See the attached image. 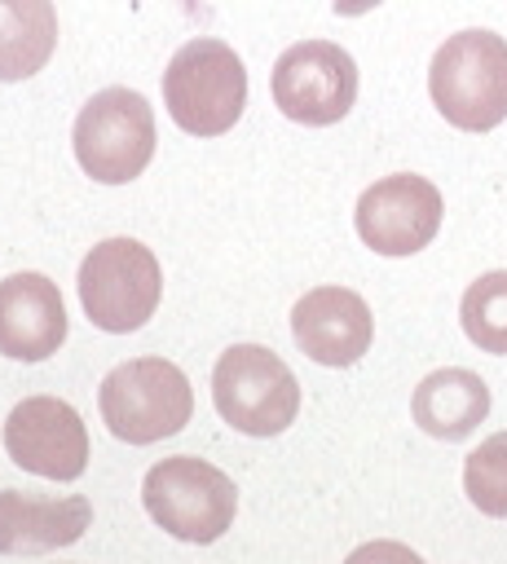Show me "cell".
I'll use <instances>...</instances> for the list:
<instances>
[{
  "label": "cell",
  "instance_id": "ba28073f",
  "mask_svg": "<svg viewBox=\"0 0 507 564\" xmlns=\"http://www.w3.org/2000/svg\"><path fill=\"white\" fill-rule=\"evenodd\" d=\"M357 101V62L331 40H300L273 62V106L304 123H339Z\"/></svg>",
  "mask_w": 507,
  "mask_h": 564
},
{
  "label": "cell",
  "instance_id": "5bb4252c",
  "mask_svg": "<svg viewBox=\"0 0 507 564\" xmlns=\"http://www.w3.org/2000/svg\"><path fill=\"white\" fill-rule=\"evenodd\" d=\"M410 414H414V423L428 436H436V441H463L489 414V383L476 370H463V366L432 370L414 388Z\"/></svg>",
  "mask_w": 507,
  "mask_h": 564
},
{
  "label": "cell",
  "instance_id": "52a82bcc",
  "mask_svg": "<svg viewBox=\"0 0 507 564\" xmlns=\"http://www.w3.org/2000/svg\"><path fill=\"white\" fill-rule=\"evenodd\" d=\"M75 159L101 185H128L154 159V110L132 88H101L75 115Z\"/></svg>",
  "mask_w": 507,
  "mask_h": 564
},
{
  "label": "cell",
  "instance_id": "2e32d148",
  "mask_svg": "<svg viewBox=\"0 0 507 564\" xmlns=\"http://www.w3.org/2000/svg\"><path fill=\"white\" fill-rule=\"evenodd\" d=\"M459 322H463V335H467L481 352L507 357V269L481 273V278L463 291Z\"/></svg>",
  "mask_w": 507,
  "mask_h": 564
},
{
  "label": "cell",
  "instance_id": "5b68a950",
  "mask_svg": "<svg viewBox=\"0 0 507 564\" xmlns=\"http://www.w3.org/2000/svg\"><path fill=\"white\" fill-rule=\"evenodd\" d=\"M212 401L234 432L278 436L300 414V383L273 348L234 344L212 370Z\"/></svg>",
  "mask_w": 507,
  "mask_h": 564
},
{
  "label": "cell",
  "instance_id": "7a4b0ae2",
  "mask_svg": "<svg viewBox=\"0 0 507 564\" xmlns=\"http://www.w3.org/2000/svg\"><path fill=\"white\" fill-rule=\"evenodd\" d=\"M163 106L190 137H220L247 106V66L225 40H190L163 70Z\"/></svg>",
  "mask_w": 507,
  "mask_h": 564
},
{
  "label": "cell",
  "instance_id": "9c48e42d",
  "mask_svg": "<svg viewBox=\"0 0 507 564\" xmlns=\"http://www.w3.org/2000/svg\"><path fill=\"white\" fill-rule=\"evenodd\" d=\"M441 189L428 176L397 172L362 189L357 198V238L379 256H414L441 229Z\"/></svg>",
  "mask_w": 507,
  "mask_h": 564
},
{
  "label": "cell",
  "instance_id": "8992f818",
  "mask_svg": "<svg viewBox=\"0 0 507 564\" xmlns=\"http://www.w3.org/2000/svg\"><path fill=\"white\" fill-rule=\"evenodd\" d=\"M163 295L159 260L137 238H106L79 264V304L97 330H141Z\"/></svg>",
  "mask_w": 507,
  "mask_h": 564
},
{
  "label": "cell",
  "instance_id": "30bf717a",
  "mask_svg": "<svg viewBox=\"0 0 507 564\" xmlns=\"http://www.w3.org/2000/svg\"><path fill=\"white\" fill-rule=\"evenodd\" d=\"M4 449L22 471L44 480H79L88 467V427L57 397H26L4 419Z\"/></svg>",
  "mask_w": 507,
  "mask_h": 564
},
{
  "label": "cell",
  "instance_id": "d6986e66",
  "mask_svg": "<svg viewBox=\"0 0 507 564\" xmlns=\"http://www.w3.org/2000/svg\"><path fill=\"white\" fill-rule=\"evenodd\" d=\"M375 4H384V0H331V9H335L339 18H362V13H370Z\"/></svg>",
  "mask_w": 507,
  "mask_h": 564
},
{
  "label": "cell",
  "instance_id": "6da1fadb",
  "mask_svg": "<svg viewBox=\"0 0 507 564\" xmlns=\"http://www.w3.org/2000/svg\"><path fill=\"white\" fill-rule=\"evenodd\" d=\"M432 106L463 132H489L507 119V40L485 26L454 31L428 66Z\"/></svg>",
  "mask_w": 507,
  "mask_h": 564
},
{
  "label": "cell",
  "instance_id": "277c9868",
  "mask_svg": "<svg viewBox=\"0 0 507 564\" xmlns=\"http://www.w3.org/2000/svg\"><path fill=\"white\" fill-rule=\"evenodd\" d=\"M141 502H145V516L181 538V542H216L229 524H234V511H238V489L234 480L212 467L207 458H194V454H172V458H159L145 480H141Z\"/></svg>",
  "mask_w": 507,
  "mask_h": 564
},
{
  "label": "cell",
  "instance_id": "ac0fdd59",
  "mask_svg": "<svg viewBox=\"0 0 507 564\" xmlns=\"http://www.w3.org/2000/svg\"><path fill=\"white\" fill-rule=\"evenodd\" d=\"M344 564H423L406 542H388V538H379V542H362Z\"/></svg>",
  "mask_w": 507,
  "mask_h": 564
},
{
  "label": "cell",
  "instance_id": "3957f363",
  "mask_svg": "<svg viewBox=\"0 0 507 564\" xmlns=\"http://www.w3.org/2000/svg\"><path fill=\"white\" fill-rule=\"evenodd\" d=\"M101 423L110 436L128 445H154L163 436H176L194 414L190 379L168 357H132L119 361L101 388H97Z\"/></svg>",
  "mask_w": 507,
  "mask_h": 564
},
{
  "label": "cell",
  "instance_id": "7c38bea8",
  "mask_svg": "<svg viewBox=\"0 0 507 564\" xmlns=\"http://www.w3.org/2000/svg\"><path fill=\"white\" fill-rule=\"evenodd\" d=\"M66 339V304L44 273H9L0 282V352L13 361H44Z\"/></svg>",
  "mask_w": 507,
  "mask_h": 564
},
{
  "label": "cell",
  "instance_id": "9a60e30c",
  "mask_svg": "<svg viewBox=\"0 0 507 564\" xmlns=\"http://www.w3.org/2000/svg\"><path fill=\"white\" fill-rule=\"evenodd\" d=\"M57 48L53 0H0V84L31 79Z\"/></svg>",
  "mask_w": 507,
  "mask_h": 564
},
{
  "label": "cell",
  "instance_id": "e0dca14e",
  "mask_svg": "<svg viewBox=\"0 0 507 564\" xmlns=\"http://www.w3.org/2000/svg\"><path fill=\"white\" fill-rule=\"evenodd\" d=\"M463 494L481 516L507 520V432L485 436L463 463Z\"/></svg>",
  "mask_w": 507,
  "mask_h": 564
},
{
  "label": "cell",
  "instance_id": "4fadbf2b",
  "mask_svg": "<svg viewBox=\"0 0 507 564\" xmlns=\"http://www.w3.org/2000/svg\"><path fill=\"white\" fill-rule=\"evenodd\" d=\"M93 524L84 494H22L0 489V555H44L71 546Z\"/></svg>",
  "mask_w": 507,
  "mask_h": 564
},
{
  "label": "cell",
  "instance_id": "8fae6325",
  "mask_svg": "<svg viewBox=\"0 0 507 564\" xmlns=\"http://www.w3.org/2000/svg\"><path fill=\"white\" fill-rule=\"evenodd\" d=\"M291 335L317 366H353L375 339V317L366 300L348 286H313L291 308Z\"/></svg>",
  "mask_w": 507,
  "mask_h": 564
}]
</instances>
